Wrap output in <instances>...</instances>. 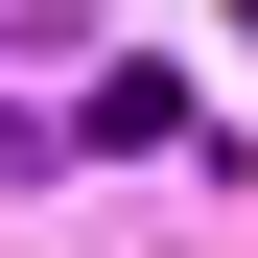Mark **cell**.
I'll use <instances>...</instances> for the list:
<instances>
[{
    "label": "cell",
    "mask_w": 258,
    "mask_h": 258,
    "mask_svg": "<svg viewBox=\"0 0 258 258\" xmlns=\"http://www.w3.org/2000/svg\"><path fill=\"white\" fill-rule=\"evenodd\" d=\"M235 24H258V0H235Z\"/></svg>",
    "instance_id": "1"
}]
</instances>
